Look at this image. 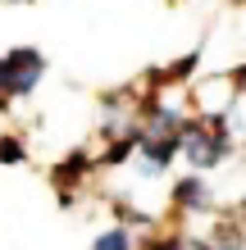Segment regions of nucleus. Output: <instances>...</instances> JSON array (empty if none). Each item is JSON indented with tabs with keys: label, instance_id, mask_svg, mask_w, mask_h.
<instances>
[{
	"label": "nucleus",
	"instance_id": "4",
	"mask_svg": "<svg viewBox=\"0 0 246 250\" xmlns=\"http://www.w3.org/2000/svg\"><path fill=\"white\" fill-rule=\"evenodd\" d=\"M96 250H128V237L123 232H105V237L96 241Z\"/></svg>",
	"mask_w": 246,
	"mask_h": 250
},
{
	"label": "nucleus",
	"instance_id": "2",
	"mask_svg": "<svg viewBox=\"0 0 246 250\" xmlns=\"http://www.w3.org/2000/svg\"><path fill=\"white\" fill-rule=\"evenodd\" d=\"M178 146H187V155H192V164H196V168H205V164H214V159L224 155V137H214V141H210L205 132H196V127L187 132Z\"/></svg>",
	"mask_w": 246,
	"mask_h": 250
},
{
	"label": "nucleus",
	"instance_id": "6",
	"mask_svg": "<svg viewBox=\"0 0 246 250\" xmlns=\"http://www.w3.org/2000/svg\"><path fill=\"white\" fill-rule=\"evenodd\" d=\"M155 250H210V246H201V241H178V246H173L169 241V246H155Z\"/></svg>",
	"mask_w": 246,
	"mask_h": 250
},
{
	"label": "nucleus",
	"instance_id": "1",
	"mask_svg": "<svg viewBox=\"0 0 246 250\" xmlns=\"http://www.w3.org/2000/svg\"><path fill=\"white\" fill-rule=\"evenodd\" d=\"M0 64H5V73H0V91L5 96L32 91V82L41 78V55L37 50H19V55H9V60H0Z\"/></svg>",
	"mask_w": 246,
	"mask_h": 250
},
{
	"label": "nucleus",
	"instance_id": "7",
	"mask_svg": "<svg viewBox=\"0 0 246 250\" xmlns=\"http://www.w3.org/2000/svg\"><path fill=\"white\" fill-rule=\"evenodd\" d=\"M0 73H5V64H0Z\"/></svg>",
	"mask_w": 246,
	"mask_h": 250
},
{
	"label": "nucleus",
	"instance_id": "5",
	"mask_svg": "<svg viewBox=\"0 0 246 250\" xmlns=\"http://www.w3.org/2000/svg\"><path fill=\"white\" fill-rule=\"evenodd\" d=\"M0 159H5V164L23 159V146H19V141H0Z\"/></svg>",
	"mask_w": 246,
	"mask_h": 250
},
{
	"label": "nucleus",
	"instance_id": "3",
	"mask_svg": "<svg viewBox=\"0 0 246 250\" xmlns=\"http://www.w3.org/2000/svg\"><path fill=\"white\" fill-rule=\"evenodd\" d=\"M178 200H182V205H205V187H201L196 178L182 182V187H178Z\"/></svg>",
	"mask_w": 246,
	"mask_h": 250
}]
</instances>
